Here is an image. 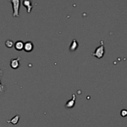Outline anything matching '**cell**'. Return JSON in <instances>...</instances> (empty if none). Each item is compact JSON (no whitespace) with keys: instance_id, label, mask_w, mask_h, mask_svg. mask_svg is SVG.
Returning <instances> with one entry per match:
<instances>
[{"instance_id":"12","label":"cell","mask_w":127,"mask_h":127,"mask_svg":"<svg viewBox=\"0 0 127 127\" xmlns=\"http://www.w3.org/2000/svg\"><path fill=\"white\" fill-rule=\"evenodd\" d=\"M127 115V111L126 110H122L121 111V116L123 117H125Z\"/></svg>"},{"instance_id":"3","label":"cell","mask_w":127,"mask_h":127,"mask_svg":"<svg viewBox=\"0 0 127 127\" xmlns=\"http://www.w3.org/2000/svg\"><path fill=\"white\" fill-rule=\"evenodd\" d=\"M21 61V57H18L16 58H12L10 62V66L11 68L14 69H16L19 68L20 66L19 62Z\"/></svg>"},{"instance_id":"10","label":"cell","mask_w":127,"mask_h":127,"mask_svg":"<svg viewBox=\"0 0 127 127\" xmlns=\"http://www.w3.org/2000/svg\"><path fill=\"white\" fill-rule=\"evenodd\" d=\"M3 76V71L1 69H0V95H2L4 94V91H6V87L4 84H2L1 82V78Z\"/></svg>"},{"instance_id":"4","label":"cell","mask_w":127,"mask_h":127,"mask_svg":"<svg viewBox=\"0 0 127 127\" xmlns=\"http://www.w3.org/2000/svg\"><path fill=\"white\" fill-rule=\"evenodd\" d=\"M33 43H32L31 41H27V42H25L24 43V48L23 50L26 52H27V53H29V52H31L33 50Z\"/></svg>"},{"instance_id":"7","label":"cell","mask_w":127,"mask_h":127,"mask_svg":"<svg viewBox=\"0 0 127 127\" xmlns=\"http://www.w3.org/2000/svg\"><path fill=\"white\" fill-rule=\"evenodd\" d=\"M24 42L21 40H18L14 44V48L17 51H22L24 48Z\"/></svg>"},{"instance_id":"6","label":"cell","mask_w":127,"mask_h":127,"mask_svg":"<svg viewBox=\"0 0 127 127\" xmlns=\"http://www.w3.org/2000/svg\"><path fill=\"white\" fill-rule=\"evenodd\" d=\"M22 4L27 9V13H31L32 7H33L32 5V2H31V0H23V1H22Z\"/></svg>"},{"instance_id":"11","label":"cell","mask_w":127,"mask_h":127,"mask_svg":"<svg viewBox=\"0 0 127 127\" xmlns=\"http://www.w3.org/2000/svg\"><path fill=\"white\" fill-rule=\"evenodd\" d=\"M14 44V43L11 40H7L5 42V45L8 48H12L13 47Z\"/></svg>"},{"instance_id":"5","label":"cell","mask_w":127,"mask_h":127,"mask_svg":"<svg viewBox=\"0 0 127 127\" xmlns=\"http://www.w3.org/2000/svg\"><path fill=\"white\" fill-rule=\"evenodd\" d=\"M75 102H76V95L75 94H73L72 95V98L69 100H68L66 102L65 105V107L66 109H72L75 105Z\"/></svg>"},{"instance_id":"9","label":"cell","mask_w":127,"mask_h":127,"mask_svg":"<svg viewBox=\"0 0 127 127\" xmlns=\"http://www.w3.org/2000/svg\"><path fill=\"white\" fill-rule=\"evenodd\" d=\"M19 119H20V115H16V116L14 117L11 120H7V123H10V124H12L14 125H16L18 124L19 121Z\"/></svg>"},{"instance_id":"2","label":"cell","mask_w":127,"mask_h":127,"mask_svg":"<svg viewBox=\"0 0 127 127\" xmlns=\"http://www.w3.org/2000/svg\"><path fill=\"white\" fill-rule=\"evenodd\" d=\"M12 6V16L14 17H19V9L21 5L20 0H10Z\"/></svg>"},{"instance_id":"8","label":"cell","mask_w":127,"mask_h":127,"mask_svg":"<svg viewBox=\"0 0 127 127\" xmlns=\"http://www.w3.org/2000/svg\"><path fill=\"white\" fill-rule=\"evenodd\" d=\"M78 47H79L78 42H77V40L76 39H73V40L72 41L70 47H69V50L71 52H74V51L76 50Z\"/></svg>"},{"instance_id":"1","label":"cell","mask_w":127,"mask_h":127,"mask_svg":"<svg viewBox=\"0 0 127 127\" xmlns=\"http://www.w3.org/2000/svg\"><path fill=\"white\" fill-rule=\"evenodd\" d=\"M105 55V47L104 40H100V45L95 48V51L91 53V55L96 57L97 59H101Z\"/></svg>"}]
</instances>
